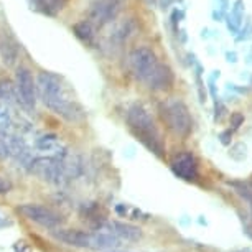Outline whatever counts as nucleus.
Wrapping results in <instances>:
<instances>
[{"label": "nucleus", "mask_w": 252, "mask_h": 252, "mask_svg": "<svg viewBox=\"0 0 252 252\" xmlns=\"http://www.w3.org/2000/svg\"><path fill=\"white\" fill-rule=\"evenodd\" d=\"M127 122L147 149L158 157L163 155V142L160 139L154 119L150 117V114L147 112L144 106H140V104L130 106V109L127 111Z\"/></svg>", "instance_id": "nucleus-1"}, {"label": "nucleus", "mask_w": 252, "mask_h": 252, "mask_svg": "<svg viewBox=\"0 0 252 252\" xmlns=\"http://www.w3.org/2000/svg\"><path fill=\"white\" fill-rule=\"evenodd\" d=\"M161 116H163L166 127H168L173 134L185 137L191 132L193 121H191V116H189V111L182 101H178V99L166 102L165 106L161 107Z\"/></svg>", "instance_id": "nucleus-2"}, {"label": "nucleus", "mask_w": 252, "mask_h": 252, "mask_svg": "<svg viewBox=\"0 0 252 252\" xmlns=\"http://www.w3.org/2000/svg\"><path fill=\"white\" fill-rule=\"evenodd\" d=\"M28 172L53 185H61L68 180L63 161L58 158H51V157H38V158H33L28 163Z\"/></svg>", "instance_id": "nucleus-3"}, {"label": "nucleus", "mask_w": 252, "mask_h": 252, "mask_svg": "<svg viewBox=\"0 0 252 252\" xmlns=\"http://www.w3.org/2000/svg\"><path fill=\"white\" fill-rule=\"evenodd\" d=\"M15 94H17V102L25 109V111L32 112L35 111L36 104V84L33 81L32 73L25 66L17 68L15 73Z\"/></svg>", "instance_id": "nucleus-4"}, {"label": "nucleus", "mask_w": 252, "mask_h": 252, "mask_svg": "<svg viewBox=\"0 0 252 252\" xmlns=\"http://www.w3.org/2000/svg\"><path fill=\"white\" fill-rule=\"evenodd\" d=\"M158 64L157 55L147 46H139V48L132 50L129 55V66L132 74L135 76L139 81H144L152 74V71L155 69V66Z\"/></svg>", "instance_id": "nucleus-5"}, {"label": "nucleus", "mask_w": 252, "mask_h": 252, "mask_svg": "<svg viewBox=\"0 0 252 252\" xmlns=\"http://www.w3.org/2000/svg\"><path fill=\"white\" fill-rule=\"evenodd\" d=\"M36 84V96L41 99V102L46 107L51 102H55L56 99L63 97V86H61V79L53 73H43L38 74V78L35 81Z\"/></svg>", "instance_id": "nucleus-6"}, {"label": "nucleus", "mask_w": 252, "mask_h": 252, "mask_svg": "<svg viewBox=\"0 0 252 252\" xmlns=\"http://www.w3.org/2000/svg\"><path fill=\"white\" fill-rule=\"evenodd\" d=\"M18 213L25 216L27 220L43 227H50V229H55L63 222V218L58 213H55L50 208L40 206V204H22V206H18Z\"/></svg>", "instance_id": "nucleus-7"}, {"label": "nucleus", "mask_w": 252, "mask_h": 252, "mask_svg": "<svg viewBox=\"0 0 252 252\" xmlns=\"http://www.w3.org/2000/svg\"><path fill=\"white\" fill-rule=\"evenodd\" d=\"M122 0H96V3L89 10L88 20L93 23L94 28H102L111 23L121 12Z\"/></svg>", "instance_id": "nucleus-8"}, {"label": "nucleus", "mask_w": 252, "mask_h": 252, "mask_svg": "<svg viewBox=\"0 0 252 252\" xmlns=\"http://www.w3.org/2000/svg\"><path fill=\"white\" fill-rule=\"evenodd\" d=\"M172 172L178 178L187 180V182H194L198 178V163L191 154H180L172 161Z\"/></svg>", "instance_id": "nucleus-9"}, {"label": "nucleus", "mask_w": 252, "mask_h": 252, "mask_svg": "<svg viewBox=\"0 0 252 252\" xmlns=\"http://www.w3.org/2000/svg\"><path fill=\"white\" fill-rule=\"evenodd\" d=\"M56 241L63 242L66 246L71 247H79V249H91V239L93 234L84 231H76V229H56L51 232Z\"/></svg>", "instance_id": "nucleus-10"}, {"label": "nucleus", "mask_w": 252, "mask_h": 252, "mask_svg": "<svg viewBox=\"0 0 252 252\" xmlns=\"http://www.w3.org/2000/svg\"><path fill=\"white\" fill-rule=\"evenodd\" d=\"M173 71L168 64H157L152 74L145 79V84L154 91H166L173 86Z\"/></svg>", "instance_id": "nucleus-11"}, {"label": "nucleus", "mask_w": 252, "mask_h": 252, "mask_svg": "<svg viewBox=\"0 0 252 252\" xmlns=\"http://www.w3.org/2000/svg\"><path fill=\"white\" fill-rule=\"evenodd\" d=\"M48 109H51L55 114H58L60 117H63L68 122H81L84 119V111L81 109L76 102L68 101L64 96L56 99L55 102H51Z\"/></svg>", "instance_id": "nucleus-12"}, {"label": "nucleus", "mask_w": 252, "mask_h": 252, "mask_svg": "<svg viewBox=\"0 0 252 252\" xmlns=\"http://www.w3.org/2000/svg\"><path fill=\"white\" fill-rule=\"evenodd\" d=\"M106 229L122 241H139L142 237L140 227L127 224V222H109L106 224Z\"/></svg>", "instance_id": "nucleus-13"}, {"label": "nucleus", "mask_w": 252, "mask_h": 252, "mask_svg": "<svg viewBox=\"0 0 252 252\" xmlns=\"http://www.w3.org/2000/svg\"><path fill=\"white\" fill-rule=\"evenodd\" d=\"M0 55H2V60L5 66H13L18 58V46L15 43L12 36H5L2 35V41H0Z\"/></svg>", "instance_id": "nucleus-14"}, {"label": "nucleus", "mask_w": 252, "mask_h": 252, "mask_svg": "<svg viewBox=\"0 0 252 252\" xmlns=\"http://www.w3.org/2000/svg\"><path fill=\"white\" fill-rule=\"evenodd\" d=\"M73 32H74V35L83 41V43H86V45L94 43V38H96V28H94V25L89 20L78 22L73 27Z\"/></svg>", "instance_id": "nucleus-15"}, {"label": "nucleus", "mask_w": 252, "mask_h": 252, "mask_svg": "<svg viewBox=\"0 0 252 252\" xmlns=\"http://www.w3.org/2000/svg\"><path fill=\"white\" fill-rule=\"evenodd\" d=\"M137 30V27H135V23L132 22V20H126L124 23H121L116 30H114L112 33V36H111V40L114 41L116 45H122L124 41H127L129 38L134 35Z\"/></svg>", "instance_id": "nucleus-16"}, {"label": "nucleus", "mask_w": 252, "mask_h": 252, "mask_svg": "<svg viewBox=\"0 0 252 252\" xmlns=\"http://www.w3.org/2000/svg\"><path fill=\"white\" fill-rule=\"evenodd\" d=\"M242 17H244V2H242V0H236L234 5L231 8V13L227 15V28H229L232 33L239 32Z\"/></svg>", "instance_id": "nucleus-17"}, {"label": "nucleus", "mask_w": 252, "mask_h": 252, "mask_svg": "<svg viewBox=\"0 0 252 252\" xmlns=\"http://www.w3.org/2000/svg\"><path fill=\"white\" fill-rule=\"evenodd\" d=\"M0 102L2 104H13L17 102L15 84H12L8 79L0 81Z\"/></svg>", "instance_id": "nucleus-18"}, {"label": "nucleus", "mask_w": 252, "mask_h": 252, "mask_svg": "<svg viewBox=\"0 0 252 252\" xmlns=\"http://www.w3.org/2000/svg\"><path fill=\"white\" fill-rule=\"evenodd\" d=\"M231 187L236 189V193L239 194L241 198H244L246 201L249 203L251 216H252V187L249 183H237V182H231Z\"/></svg>", "instance_id": "nucleus-19"}, {"label": "nucleus", "mask_w": 252, "mask_h": 252, "mask_svg": "<svg viewBox=\"0 0 252 252\" xmlns=\"http://www.w3.org/2000/svg\"><path fill=\"white\" fill-rule=\"evenodd\" d=\"M38 3L45 8V12L55 13L56 10H61V8H63L66 0H38Z\"/></svg>", "instance_id": "nucleus-20"}, {"label": "nucleus", "mask_w": 252, "mask_h": 252, "mask_svg": "<svg viewBox=\"0 0 252 252\" xmlns=\"http://www.w3.org/2000/svg\"><path fill=\"white\" fill-rule=\"evenodd\" d=\"M244 124V116L241 112H232L231 114V127L232 130H237Z\"/></svg>", "instance_id": "nucleus-21"}, {"label": "nucleus", "mask_w": 252, "mask_h": 252, "mask_svg": "<svg viewBox=\"0 0 252 252\" xmlns=\"http://www.w3.org/2000/svg\"><path fill=\"white\" fill-rule=\"evenodd\" d=\"M7 157H10V147L7 144V139L5 137H0V160L7 158Z\"/></svg>", "instance_id": "nucleus-22"}, {"label": "nucleus", "mask_w": 252, "mask_h": 252, "mask_svg": "<svg viewBox=\"0 0 252 252\" xmlns=\"http://www.w3.org/2000/svg\"><path fill=\"white\" fill-rule=\"evenodd\" d=\"M56 142V137H53V135H48V137H43V139H40L38 140V147H40V149H50L51 145H53Z\"/></svg>", "instance_id": "nucleus-23"}, {"label": "nucleus", "mask_w": 252, "mask_h": 252, "mask_svg": "<svg viewBox=\"0 0 252 252\" xmlns=\"http://www.w3.org/2000/svg\"><path fill=\"white\" fill-rule=\"evenodd\" d=\"M12 189V183L5 180L3 177H0V194H5Z\"/></svg>", "instance_id": "nucleus-24"}, {"label": "nucleus", "mask_w": 252, "mask_h": 252, "mask_svg": "<svg viewBox=\"0 0 252 252\" xmlns=\"http://www.w3.org/2000/svg\"><path fill=\"white\" fill-rule=\"evenodd\" d=\"M231 137H232V130H224V132H221V135H220V139H221V144L222 145H229L231 144Z\"/></svg>", "instance_id": "nucleus-25"}, {"label": "nucleus", "mask_w": 252, "mask_h": 252, "mask_svg": "<svg viewBox=\"0 0 252 252\" xmlns=\"http://www.w3.org/2000/svg\"><path fill=\"white\" fill-rule=\"evenodd\" d=\"M227 58H229L227 61H232V63H234V61H237L236 60V53H227Z\"/></svg>", "instance_id": "nucleus-26"}, {"label": "nucleus", "mask_w": 252, "mask_h": 252, "mask_svg": "<svg viewBox=\"0 0 252 252\" xmlns=\"http://www.w3.org/2000/svg\"><path fill=\"white\" fill-rule=\"evenodd\" d=\"M109 252H119V251H109Z\"/></svg>", "instance_id": "nucleus-27"}, {"label": "nucleus", "mask_w": 252, "mask_h": 252, "mask_svg": "<svg viewBox=\"0 0 252 252\" xmlns=\"http://www.w3.org/2000/svg\"><path fill=\"white\" fill-rule=\"evenodd\" d=\"M251 84H252V78H251Z\"/></svg>", "instance_id": "nucleus-28"}, {"label": "nucleus", "mask_w": 252, "mask_h": 252, "mask_svg": "<svg viewBox=\"0 0 252 252\" xmlns=\"http://www.w3.org/2000/svg\"><path fill=\"white\" fill-rule=\"evenodd\" d=\"M249 185H251V187H252V183H249Z\"/></svg>", "instance_id": "nucleus-29"}]
</instances>
